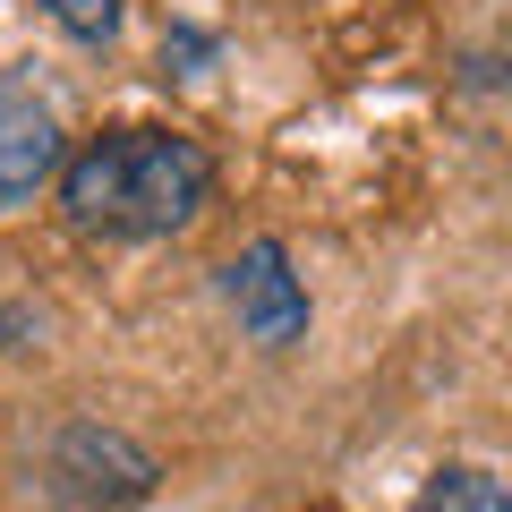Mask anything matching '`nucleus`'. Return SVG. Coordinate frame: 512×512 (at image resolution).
<instances>
[{"label":"nucleus","instance_id":"f257e3e1","mask_svg":"<svg viewBox=\"0 0 512 512\" xmlns=\"http://www.w3.org/2000/svg\"><path fill=\"white\" fill-rule=\"evenodd\" d=\"M214 197V154L180 128L120 120L60 154V214L94 239H171Z\"/></svg>","mask_w":512,"mask_h":512},{"label":"nucleus","instance_id":"f03ea898","mask_svg":"<svg viewBox=\"0 0 512 512\" xmlns=\"http://www.w3.org/2000/svg\"><path fill=\"white\" fill-rule=\"evenodd\" d=\"M222 299H231V316L248 325V342H265V350H291L299 333H308V291H299L282 239L239 248L231 265H222Z\"/></svg>","mask_w":512,"mask_h":512},{"label":"nucleus","instance_id":"7ed1b4c3","mask_svg":"<svg viewBox=\"0 0 512 512\" xmlns=\"http://www.w3.org/2000/svg\"><path fill=\"white\" fill-rule=\"evenodd\" d=\"M60 154L69 146H60V111L43 103V86L18 77V69H0V214L35 197L60 171Z\"/></svg>","mask_w":512,"mask_h":512},{"label":"nucleus","instance_id":"20e7f679","mask_svg":"<svg viewBox=\"0 0 512 512\" xmlns=\"http://www.w3.org/2000/svg\"><path fill=\"white\" fill-rule=\"evenodd\" d=\"M52 478L69 504H137L154 487V461L128 436H111V427H69L52 453Z\"/></svg>","mask_w":512,"mask_h":512},{"label":"nucleus","instance_id":"39448f33","mask_svg":"<svg viewBox=\"0 0 512 512\" xmlns=\"http://www.w3.org/2000/svg\"><path fill=\"white\" fill-rule=\"evenodd\" d=\"M410 512H512V495H504V478L478 470V461H444V470L419 487Z\"/></svg>","mask_w":512,"mask_h":512},{"label":"nucleus","instance_id":"423d86ee","mask_svg":"<svg viewBox=\"0 0 512 512\" xmlns=\"http://www.w3.org/2000/svg\"><path fill=\"white\" fill-rule=\"evenodd\" d=\"M35 9L60 26V35H77V43H111L120 18H128V0H35Z\"/></svg>","mask_w":512,"mask_h":512}]
</instances>
